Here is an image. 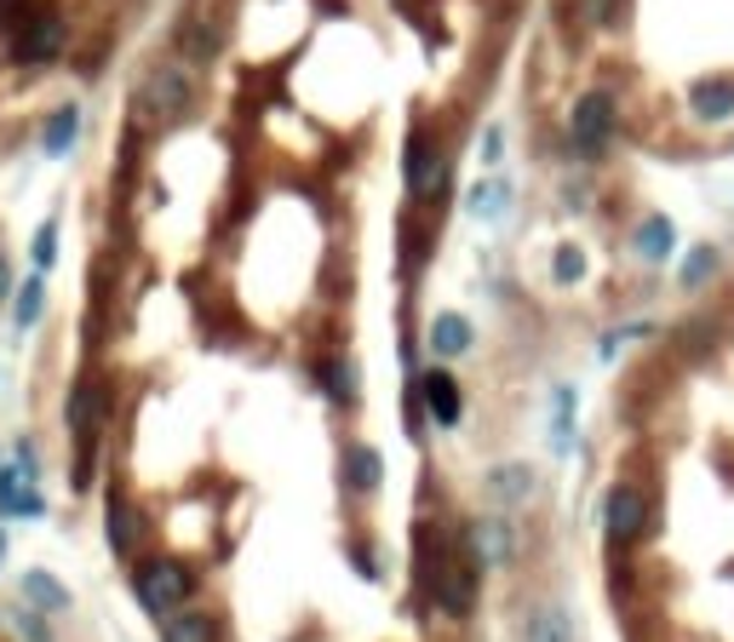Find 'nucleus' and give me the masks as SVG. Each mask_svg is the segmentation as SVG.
<instances>
[{
	"label": "nucleus",
	"mask_w": 734,
	"mask_h": 642,
	"mask_svg": "<svg viewBox=\"0 0 734 642\" xmlns=\"http://www.w3.org/2000/svg\"><path fill=\"white\" fill-rule=\"evenodd\" d=\"M132 591H139V602L150 608L155 620H166L173 608H184V597L195 591V580H190V568H184V562H166V557H155V562H144V568H139V580H132Z\"/></svg>",
	"instance_id": "obj_1"
},
{
	"label": "nucleus",
	"mask_w": 734,
	"mask_h": 642,
	"mask_svg": "<svg viewBox=\"0 0 734 642\" xmlns=\"http://www.w3.org/2000/svg\"><path fill=\"white\" fill-rule=\"evenodd\" d=\"M569 139H574V155H603L609 139H614V98L609 92H585L574 115H569Z\"/></svg>",
	"instance_id": "obj_2"
},
{
	"label": "nucleus",
	"mask_w": 734,
	"mask_h": 642,
	"mask_svg": "<svg viewBox=\"0 0 734 642\" xmlns=\"http://www.w3.org/2000/svg\"><path fill=\"white\" fill-rule=\"evenodd\" d=\"M643 528H649V499L638 488H614L603 499V533H609V546H620V551L638 546Z\"/></svg>",
	"instance_id": "obj_3"
},
{
	"label": "nucleus",
	"mask_w": 734,
	"mask_h": 642,
	"mask_svg": "<svg viewBox=\"0 0 734 642\" xmlns=\"http://www.w3.org/2000/svg\"><path fill=\"white\" fill-rule=\"evenodd\" d=\"M139 104H144L150 121H173V115H184V110H190V75L166 63V70H155V75L144 81Z\"/></svg>",
	"instance_id": "obj_4"
},
{
	"label": "nucleus",
	"mask_w": 734,
	"mask_h": 642,
	"mask_svg": "<svg viewBox=\"0 0 734 642\" xmlns=\"http://www.w3.org/2000/svg\"><path fill=\"white\" fill-rule=\"evenodd\" d=\"M442 184H448V155H442L437 144H430L425 132H419V139L408 144V190H414V195H425V201H437V195H442Z\"/></svg>",
	"instance_id": "obj_5"
},
{
	"label": "nucleus",
	"mask_w": 734,
	"mask_h": 642,
	"mask_svg": "<svg viewBox=\"0 0 734 642\" xmlns=\"http://www.w3.org/2000/svg\"><path fill=\"white\" fill-rule=\"evenodd\" d=\"M58 47H63V23H58V12L23 18V29H18V58H23V63H47V58H58Z\"/></svg>",
	"instance_id": "obj_6"
},
{
	"label": "nucleus",
	"mask_w": 734,
	"mask_h": 642,
	"mask_svg": "<svg viewBox=\"0 0 734 642\" xmlns=\"http://www.w3.org/2000/svg\"><path fill=\"white\" fill-rule=\"evenodd\" d=\"M465 546L477 551L482 568H506L511 551H517V539H511V522H506V517H482V522L471 528V539H465Z\"/></svg>",
	"instance_id": "obj_7"
},
{
	"label": "nucleus",
	"mask_w": 734,
	"mask_h": 642,
	"mask_svg": "<svg viewBox=\"0 0 734 642\" xmlns=\"http://www.w3.org/2000/svg\"><path fill=\"white\" fill-rule=\"evenodd\" d=\"M689 110H694L700 121H728V115H734V81H728V75L694 81V86H689Z\"/></svg>",
	"instance_id": "obj_8"
},
{
	"label": "nucleus",
	"mask_w": 734,
	"mask_h": 642,
	"mask_svg": "<svg viewBox=\"0 0 734 642\" xmlns=\"http://www.w3.org/2000/svg\"><path fill=\"white\" fill-rule=\"evenodd\" d=\"M385 482V454L367 448V442H350L345 448V488L350 493H374Z\"/></svg>",
	"instance_id": "obj_9"
},
{
	"label": "nucleus",
	"mask_w": 734,
	"mask_h": 642,
	"mask_svg": "<svg viewBox=\"0 0 734 642\" xmlns=\"http://www.w3.org/2000/svg\"><path fill=\"white\" fill-rule=\"evenodd\" d=\"M322 396L333 401V408H356V396H361V385H356V361L350 356H333V361H322Z\"/></svg>",
	"instance_id": "obj_10"
},
{
	"label": "nucleus",
	"mask_w": 734,
	"mask_h": 642,
	"mask_svg": "<svg viewBox=\"0 0 734 642\" xmlns=\"http://www.w3.org/2000/svg\"><path fill=\"white\" fill-rule=\"evenodd\" d=\"M425 408H430V419H437V425H459V414H465L459 385L448 374H425Z\"/></svg>",
	"instance_id": "obj_11"
},
{
	"label": "nucleus",
	"mask_w": 734,
	"mask_h": 642,
	"mask_svg": "<svg viewBox=\"0 0 734 642\" xmlns=\"http://www.w3.org/2000/svg\"><path fill=\"white\" fill-rule=\"evenodd\" d=\"M23 597L41 608V614H63V608H70V585H58L52 573H41V568H29L23 573Z\"/></svg>",
	"instance_id": "obj_12"
},
{
	"label": "nucleus",
	"mask_w": 734,
	"mask_h": 642,
	"mask_svg": "<svg viewBox=\"0 0 734 642\" xmlns=\"http://www.w3.org/2000/svg\"><path fill=\"white\" fill-rule=\"evenodd\" d=\"M98 408H104V401H98V385H92V379H81V385L70 390V430L81 436V442H92V430H98Z\"/></svg>",
	"instance_id": "obj_13"
},
{
	"label": "nucleus",
	"mask_w": 734,
	"mask_h": 642,
	"mask_svg": "<svg viewBox=\"0 0 734 642\" xmlns=\"http://www.w3.org/2000/svg\"><path fill=\"white\" fill-rule=\"evenodd\" d=\"M430 350H437V356L471 350V322H465V316H437V322H430Z\"/></svg>",
	"instance_id": "obj_14"
},
{
	"label": "nucleus",
	"mask_w": 734,
	"mask_h": 642,
	"mask_svg": "<svg viewBox=\"0 0 734 642\" xmlns=\"http://www.w3.org/2000/svg\"><path fill=\"white\" fill-rule=\"evenodd\" d=\"M511 207V184H499V179H482L471 195H465V213L471 218H499Z\"/></svg>",
	"instance_id": "obj_15"
},
{
	"label": "nucleus",
	"mask_w": 734,
	"mask_h": 642,
	"mask_svg": "<svg viewBox=\"0 0 734 642\" xmlns=\"http://www.w3.org/2000/svg\"><path fill=\"white\" fill-rule=\"evenodd\" d=\"M75 132H81V110H75V104H63V110L47 121V132H41V150H47V155H70Z\"/></svg>",
	"instance_id": "obj_16"
},
{
	"label": "nucleus",
	"mask_w": 734,
	"mask_h": 642,
	"mask_svg": "<svg viewBox=\"0 0 734 642\" xmlns=\"http://www.w3.org/2000/svg\"><path fill=\"white\" fill-rule=\"evenodd\" d=\"M104 528H110V546H115L121 557L139 551V517L126 511V499H121V493H110V522H104Z\"/></svg>",
	"instance_id": "obj_17"
},
{
	"label": "nucleus",
	"mask_w": 734,
	"mask_h": 642,
	"mask_svg": "<svg viewBox=\"0 0 734 642\" xmlns=\"http://www.w3.org/2000/svg\"><path fill=\"white\" fill-rule=\"evenodd\" d=\"M672 242H677V230H672V218H649L643 230H638V253L649 258V264H660V258H672Z\"/></svg>",
	"instance_id": "obj_18"
},
{
	"label": "nucleus",
	"mask_w": 734,
	"mask_h": 642,
	"mask_svg": "<svg viewBox=\"0 0 734 642\" xmlns=\"http://www.w3.org/2000/svg\"><path fill=\"white\" fill-rule=\"evenodd\" d=\"M161 631H166V642H218V631H213L207 614H166Z\"/></svg>",
	"instance_id": "obj_19"
},
{
	"label": "nucleus",
	"mask_w": 734,
	"mask_h": 642,
	"mask_svg": "<svg viewBox=\"0 0 734 642\" xmlns=\"http://www.w3.org/2000/svg\"><path fill=\"white\" fill-rule=\"evenodd\" d=\"M528 642H574V620L562 614V608H540V614L528 620Z\"/></svg>",
	"instance_id": "obj_20"
},
{
	"label": "nucleus",
	"mask_w": 734,
	"mask_h": 642,
	"mask_svg": "<svg viewBox=\"0 0 734 642\" xmlns=\"http://www.w3.org/2000/svg\"><path fill=\"white\" fill-rule=\"evenodd\" d=\"M528 488H533L528 465H499V470H488V493L493 499H528Z\"/></svg>",
	"instance_id": "obj_21"
},
{
	"label": "nucleus",
	"mask_w": 734,
	"mask_h": 642,
	"mask_svg": "<svg viewBox=\"0 0 734 642\" xmlns=\"http://www.w3.org/2000/svg\"><path fill=\"white\" fill-rule=\"evenodd\" d=\"M41 310H47V282H41V276H29V282H23V293H18V304H12L18 333H23V327H35V322H41Z\"/></svg>",
	"instance_id": "obj_22"
},
{
	"label": "nucleus",
	"mask_w": 734,
	"mask_h": 642,
	"mask_svg": "<svg viewBox=\"0 0 734 642\" xmlns=\"http://www.w3.org/2000/svg\"><path fill=\"white\" fill-rule=\"evenodd\" d=\"M47 511V499L35 488H12L7 499H0V517H41Z\"/></svg>",
	"instance_id": "obj_23"
},
{
	"label": "nucleus",
	"mask_w": 734,
	"mask_h": 642,
	"mask_svg": "<svg viewBox=\"0 0 734 642\" xmlns=\"http://www.w3.org/2000/svg\"><path fill=\"white\" fill-rule=\"evenodd\" d=\"M712 269H717V253H712V247H694V253L683 258V287H700V282L712 276Z\"/></svg>",
	"instance_id": "obj_24"
},
{
	"label": "nucleus",
	"mask_w": 734,
	"mask_h": 642,
	"mask_svg": "<svg viewBox=\"0 0 734 642\" xmlns=\"http://www.w3.org/2000/svg\"><path fill=\"white\" fill-rule=\"evenodd\" d=\"M580 276H585V258H580V247H562V253H557V282H562V287H574Z\"/></svg>",
	"instance_id": "obj_25"
},
{
	"label": "nucleus",
	"mask_w": 734,
	"mask_h": 642,
	"mask_svg": "<svg viewBox=\"0 0 734 642\" xmlns=\"http://www.w3.org/2000/svg\"><path fill=\"white\" fill-rule=\"evenodd\" d=\"M52 258H58V224H41V230H35V264L47 269Z\"/></svg>",
	"instance_id": "obj_26"
},
{
	"label": "nucleus",
	"mask_w": 734,
	"mask_h": 642,
	"mask_svg": "<svg viewBox=\"0 0 734 642\" xmlns=\"http://www.w3.org/2000/svg\"><path fill=\"white\" fill-rule=\"evenodd\" d=\"M18 636H29V642H52V631L35 620V614H29V608H23V614H18Z\"/></svg>",
	"instance_id": "obj_27"
},
{
	"label": "nucleus",
	"mask_w": 734,
	"mask_h": 642,
	"mask_svg": "<svg viewBox=\"0 0 734 642\" xmlns=\"http://www.w3.org/2000/svg\"><path fill=\"white\" fill-rule=\"evenodd\" d=\"M184 47H190V58H207L218 41H213V29H190V35H184Z\"/></svg>",
	"instance_id": "obj_28"
},
{
	"label": "nucleus",
	"mask_w": 734,
	"mask_h": 642,
	"mask_svg": "<svg viewBox=\"0 0 734 642\" xmlns=\"http://www.w3.org/2000/svg\"><path fill=\"white\" fill-rule=\"evenodd\" d=\"M499 144H506V132L488 126V132H482V161H499Z\"/></svg>",
	"instance_id": "obj_29"
},
{
	"label": "nucleus",
	"mask_w": 734,
	"mask_h": 642,
	"mask_svg": "<svg viewBox=\"0 0 734 642\" xmlns=\"http://www.w3.org/2000/svg\"><path fill=\"white\" fill-rule=\"evenodd\" d=\"M7 287H12V269H7V258H0V298H7Z\"/></svg>",
	"instance_id": "obj_30"
},
{
	"label": "nucleus",
	"mask_w": 734,
	"mask_h": 642,
	"mask_svg": "<svg viewBox=\"0 0 734 642\" xmlns=\"http://www.w3.org/2000/svg\"><path fill=\"white\" fill-rule=\"evenodd\" d=\"M0 557H7V539H0Z\"/></svg>",
	"instance_id": "obj_31"
}]
</instances>
